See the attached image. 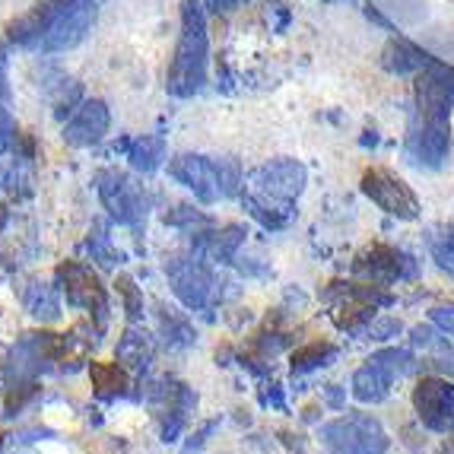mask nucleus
Here are the masks:
<instances>
[{
    "label": "nucleus",
    "instance_id": "28",
    "mask_svg": "<svg viewBox=\"0 0 454 454\" xmlns=\"http://www.w3.org/2000/svg\"><path fill=\"white\" fill-rule=\"evenodd\" d=\"M166 223L175 229H182V232L191 235V239H197V235H204L207 229H213L210 216L194 210V207H172V210L166 213Z\"/></svg>",
    "mask_w": 454,
    "mask_h": 454
},
{
    "label": "nucleus",
    "instance_id": "29",
    "mask_svg": "<svg viewBox=\"0 0 454 454\" xmlns=\"http://www.w3.org/2000/svg\"><path fill=\"white\" fill-rule=\"evenodd\" d=\"M118 295H121V305L124 311H128V321L130 325H140V318H144V293L137 289V283L130 280V277H118Z\"/></svg>",
    "mask_w": 454,
    "mask_h": 454
},
{
    "label": "nucleus",
    "instance_id": "33",
    "mask_svg": "<svg viewBox=\"0 0 454 454\" xmlns=\"http://www.w3.org/2000/svg\"><path fill=\"white\" fill-rule=\"evenodd\" d=\"M359 144H363V146H375V144H379V134H375V130H365V137L359 140Z\"/></svg>",
    "mask_w": 454,
    "mask_h": 454
},
{
    "label": "nucleus",
    "instance_id": "12",
    "mask_svg": "<svg viewBox=\"0 0 454 454\" xmlns=\"http://www.w3.org/2000/svg\"><path fill=\"white\" fill-rule=\"evenodd\" d=\"M168 175L175 182L188 188L200 204H216L226 200L223 194L220 156H200V153H178L168 160Z\"/></svg>",
    "mask_w": 454,
    "mask_h": 454
},
{
    "label": "nucleus",
    "instance_id": "21",
    "mask_svg": "<svg viewBox=\"0 0 454 454\" xmlns=\"http://www.w3.org/2000/svg\"><path fill=\"white\" fill-rule=\"evenodd\" d=\"M20 299H23V309L29 311L35 321L51 325V321L61 318V293H58V286H51V283H42V280L26 283Z\"/></svg>",
    "mask_w": 454,
    "mask_h": 454
},
{
    "label": "nucleus",
    "instance_id": "31",
    "mask_svg": "<svg viewBox=\"0 0 454 454\" xmlns=\"http://www.w3.org/2000/svg\"><path fill=\"white\" fill-rule=\"evenodd\" d=\"M245 0H204V7L213 10V13H232V10L242 7Z\"/></svg>",
    "mask_w": 454,
    "mask_h": 454
},
{
    "label": "nucleus",
    "instance_id": "10",
    "mask_svg": "<svg viewBox=\"0 0 454 454\" xmlns=\"http://www.w3.org/2000/svg\"><path fill=\"white\" fill-rule=\"evenodd\" d=\"M58 283H61V293L67 295V305L90 311L98 331H106L112 305H108V289L102 286L96 273L86 264H80V261H64L58 267Z\"/></svg>",
    "mask_w": 454,
    "mask_h": 454
},
{
    "label": "nucleus",
    "instance_id": "14",
    "mask_svg": "<svg viewBox=\"0 0 454 454\" xmlns=\"http://www.w3.org/2000/svg\"><path fill=\"white\" fill-rule=\"evenodd\" d=\"M417 118L426 121H451L454 108V67L432 61L417 74Z\"/></svg>",
    "mask_w": 454,
    "mask_h": 454
},
{
    "label": "nucleus",
    "instance_id": "26",
    "mask_svg": "<svg viewBox=\"0 0 454 454\" xmlns=\"http://www.w3.org/2000/svg\"><path fill=\"white\" fill-rule=\"evenodd\" d=\"M426 245H429V254L435 261V267L442 273H448V277H454V226L432 229Z\"/></svg>",
    "mask_w": 454,
    "mask_h": 454
},
{
    "label": "nucleus",
    "instance_id": "27",
    "mask_svg": "<svg viewBox=\"0 0 454 454\" xmlns=\"http://www.w3.org/2000/svg\"><path fill=\"white\" fill-rule=\"evenodd\" d=\"M86 251L92 254V261H98V264L108 267V270L121 264V251L114 248V245H112V235H108V229H106V226H98V223L90 229V235H86Z\"/></svg>",
    "mask_w": 454,
    "mask_h": 454
},
{
    "label": "nucleus",
    "instance_id": "5",
    "mask_svg": "<svg viewBox=\"0 0 454 454\" xmlns=\"http://www.w3.org/2000/svg\"><path fill=\"white\" fill-rule=\"evenodd\" d=\"M417 369V356L407 353V349L385 347L379 353H372L356 372H353V381H349V394L356 397L359 403H381L391 397L394 381H401L403 375Z\"/></svg>",
    "mask_w": 454,
    "mask_h": 454
},
{
    "label": "nucleus",
    "instance_id": "7",
    "mask_svg": "<svg viewBox=\"0 0 454 454\" xmlns=\"http://www.w3.org/2000/svg\"><path fill=\"white\" fill-rule=\"evenodd\" d=\"M321 445L331 454H387L391 435L372 413H343L321 426Z\"/></svg>",
    "mask_w": 454,
    "mask_h": 454
},
{
    "label": "nucleus",
    "instance_id": "1",
    "mask_svg": "<svg viewBox=\"0 0 454 454\" xmlns=\"http://www.w3.org/2000/svg\"><path fill=\"white\" fill-rule=\"evenodd\" d=\"M98 16V0H45L32 13L7 26L13 45L35 48L42 54L70 51L90 35Z\"/></svg>",
    "mask_w": 454,
    "mask_h": 454
},
{
    "label": "nucleus",
    "instance_id": "25",
    "mask_svg": "<svg viewBox=\"0 0 454 454\" xmlns=\"http://www.w3.org/2000/svg\"><path fill=\"white\" fill-rule=\"evenodd\" d=\"M160 325H162V337H166V343L172 349L191 347V343L197 340V333H194V327H191V321L184 318V315H178L175 309L160 305Z\"/></svg>",
    "mask_w": 454,
    "mask_h": 454
},
{
    "label": "nucleus",
    "instance_id": "11",
    "mask_svg": "<svg viewBox=\"0 0 454 454\" xmlns=\"http://www.w3.org/2000/svg\"><path fill=\"white\" fill-rule=\"evenodd\" d=\"M146 401H150L153 413L162 423V442H178V435L188 426L191 413L197 410V391L184 381L162 379L156 385H150L146 391Z\"/></svg>",
    "mask_w": 454,
    "mask_h": 454
},
{
    "label": "nucleus",
    "instance_id": "30",
    "mask_svg": "<svg viewBox=\"0 0 454 454\" xmlns=\"http://www.w3.org/2000/svg\"><path fill=\"white\" fill-rule=\"evenodd\" d=\"M429 321L439 327V331H445L448 337H451V347H454V302L435 305V309L429 311Z\"/></svg>",
    "mask_w": 454,
    "mask_h": 454
},
{
    "label": "nucleus",
    "instance_id": "13",
    "mask_svg": "<svg viewBox=\"0 0 454 454\" xmlns=\"http://www.w3.org/2000/svg\"><path fill=\"white\" fill-rule=\"evenodd\" d=\"M413 410L429 432L451 435L454 432V381L442 375H423L413 387Z\"/></svg>",
    "mask_w": 454,
    "mask_h": 454
},
{
    "label": "nucleus",
    "instance_id": "4",
    "mask_svg": "<svg viewBox=\"0 0 454 454\" xmlns=\"http://www.w3.org/2000/svg\"><path fill=\"white\" fill-rule=\"evenodd\" d=\"M168 286H172L175 299L188 311H207L220 302L223 283L213 270V261L204 251H191V254H175L166 264Z\"/></svg>",
    "mask_w": 454,
    "mask_h": 454
},
{
    "label": "nucleus",
    "instance_id": "23",
    "mask_svg": "<svg viewBox=\"0 0 454 454\" xmlns=\"http://www.w3.org/2000/svg\"><path fill=\"white\" fill-rule=\"evenodd\" d=\"M90 381L96 387V394L102 401H114V397H124L130 387L128 369L121 363H92L90 365Z\"/></svg>",
    "mask_w": 454,
    "mask_h": 454
},
{
    "label": "nucleus",
    "instance_id": "19",
    "mask_svg": "<svg viewBox=\"0 0 454 454\" xmlns=\"http://www.w3.org/2000/svg\"><path fill=\"white\" fill-rule=\"evenodd\" d=\"M242 245H245V229L235 226V223H229L223 229H207L204 235L194 239V248L204 251L213 264H232V261H239Z\"/></svg>",
    "mask_w": 454,
    "mask_h": 454
},
{
    "label": "nucleus",
    "instance_id": "18",
    "mask_svg": "<svg viewBox=\"0 0 454 454\" xmlns=\"http://www.w3.org/2000/svg\"><path fill=\"white\" fill-rule=\"evenodd\" d=\"M114 356L128 372H140L144 375L153 365V359H156V340H153V333L146 327L128 325V331L121 333V340L114 347Z\"/></svg>",
    "mask_w": 454,
    "mask_h": 454
},
{
    "label": "nucleus",
    "instance_id": "3",
    "mask_svg": "<svg viewBox=\"0 0 454 454\" xmlns=\"http://www.w3.org/2000/svg\"><path fill=\"white\" fill-rule=\"evenodd\" d=\"M207 58H210V35H207L204 0H182V32L175 45L172 64L166 70V92L172 98H194L207 83Z\"/></svg>",
    "mask_w": 454,
    "mask_h": 454
},
{
    "label": "nucleus",
    "instance_id": "22",
    "mask_svg": "<svg viewBox=\"0 0 454 454\" xmlns=\"http://www.w3.org/2000/svg\"><path fill=\"white\" fill-rule=\"evenodd\" d=\"M166 160V137L162 134H144V137H134L128 146V162L134 172H156Z\"/></svg>",
    "mask_w": 454,
    "mask_h": 454
},
{
    "label": "nucleus",
    "instance_id": "6",
    "mask_svg": "<svg viewBox=\"0 0 454 454\" xmlns=\"http://www.w3.org/2000/svg\"><path fill=\"white\" fill-rule=\"evenodd\" d=\"M96 191L102 207L108 210L118 226H128L134 232L146 226V213H150L153 197L144 184H137L130 175L118 172V168H102L96 175Z\"/></svg>",
    "mask_w": 454,
    "mask_h": 454
},
{
    "label": "nucleus",
    "instance_id": "9",
    "mask_svg": "<svg viewBox=\"0 0 454 454\" xmlns=\"http://www.w3.org/2000/svg\"><path fill=\"white\" fill-rule=\"evenodd\" d=\"M359 191H363L379 210H385L387 216H397V220H403V223L419 220V213H423L417 191L410 188L401 175H394L391 168H381V166L365 168Z\"/></svg>",
    "mask_w": 454,
    "mask_h": 454
},
{
    "label": "nucleus",
    "instance_id": "2",
    "mask_svg": "<svg viewBox=\"0 0 454 454\" xmlns=\"http://www.w3.org/2000/svg\"><path fill=\"white\" fill-rule=\"evenodd\" d=\"M309 184V168L299 160H270L258 166L245 178L242 188V207L248 210L251 220H258L264 229L289 226L295 216V200L302 197Z\"/></svg>",
    "mask_w": 454,
    "mask_h": 454
},
{
    "label": "nucleus",
    "instance_id": "16",
    "mask_svg": "<svg viewBox=\"0 0 454 454\" xmlns=\"http://www.w3.org/2000/svg\"><path fill=\"white\" fill-rule=\"evenodd\" d=\"M407 156L417 168L439 172L451 160V121H426L413 118L407 134Z\"/></svg>",
    "mask_w": 454,
    "mask_h": 454
},
{
    "label": "nucleus",
    "instance_id": "24",
    "mask_svg": "<svg viewBox=\"0 0 454 454\" xmlns=\"http://www.w3.org/2000/svg\"><path fill=\"white\" fill-rule=\"evenodd\" d=\"M333 359H337V347H331V343H305L289 356V369H293V375H309V372L331 365Z\"/></svg>",
    "mask_w": 454,
    "mask_h": 454
},
{
    "label": "nucleus",
    "instance_id": "17",
    "mask_svg": "<svg viewBox=\"0 0 454 454\" xmlns=\"http://www.w3.org/2000/svg\"><path fill=\"white\" fill-rule=\"evenodd\" d=\"M108 124H112V112H108L106 102L102 98H83L80 108L70 114V121L64 124L61 137L70 146H96L108 134Z\"/></svg>",
    "mask_w": 454,
    "mask_h": 454
},
{
    "label": "nucleus",
    "instance_id": "20",
    "mask_svg": "<svg viewBox=\"0 0 454 454\" xmlns=\"http://www.w3.org/2000/svg\"><path fill=\"white\" fill-rule=\"evenodd\" d=\"M432 61H435V58H429L423 48L413 45V42H407V38H401V35L387 38L385 51H381V67L394 76L419 74V70L429 67Z\"/></svg>",
    "mask_w": 454,
    "mask_h": 454
},
{
    "label": "nucleus",
    "instance_id": "8",
    "mask_svg": "<svg viewBox=\"0 0 454 454\" xmlns=\"http://www.w3.org/2000/svg\"><path fill=\"white\" fill-rule=\"evenodd\" d=\"M327 302L333 305V318L343 331H365L375 321V311L381 305H391V295L381 293L379 283H331Z\"/></svg>",
    "mask_w": 454,
    "mask_h": 454
},
{
    "label": "nucleus",
    "instance_id": "32",
    "mask_svg": "<svg viewBox=\"0 0 454 454\" xmlns=\"http://www.w3.org/2000/svg\"><path fill=\"white\" fill-rule=\"evenodd\" d=\"M213 429H216V423H207V426H204V429H200V432H197V435H194V439H191L188 451H197V448L204 445V442H207V435H210V432H213Z\"/></svg>",
    "mask_w": 454,
    "mask_h": 454
},
{
    "label": "nucleus",
    "instance_id": "15",
    "mask_svg": "<svg viewBox=\"0 0 454 454\" xmlns=\"http://www.w3.org/2000/svg\"><path fill=\"white\" fill-rule=\"evenodd\" d=\"M353 270L369 283L391 286V283L413 280L417 277V261H413V254L394 248V245H369V248L356 254Z\"/></svg>",
    "mask_w": 454,
    "mask_h": 454
}]
</instances>
